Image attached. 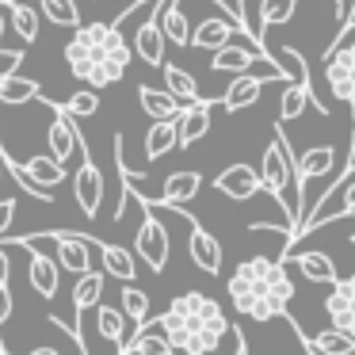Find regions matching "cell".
Masks as SVG:
<instances>
[{
  "mask_svg": "<svg viewBox=\"0 0 355 355\" xmlns=\"http://www.w3.org/2000/svg\"><path fill=\"white\" fill-rule=\"evenodd\" d=\"M123 317L130 324H138V329H141V321L149 317V294L141 291V286H134V283L123 286Z\"/></svg>",
  "mask_w": 355,
  "mask_h": 355,
  "instance_id": "obj_36",
  "label": "cell"
},
{
  "mask_svg": "<svg viewBox=\"0 0 355 355\" xmlns=\"http://www.w3.org/2000/svg\"><path fill=\"white\" fill-rule=\"evenodd\" d=\"M96 256H100L103 275L119 279V283H134V275H138V260H134L130 248L107 245V241H96Z\"/></svg>",
  "mask_w": 355,
  "mask_h": 355,
  "instance_id": "obj_20",
  "label": "cell"
},
{
  "mask_svg": "<svg viewBox=\"0 0 355 355\" xmlns=\"http://www.w3.org/2000/svg\"><path fill=\"white\" fill-rule=\"evenodd\" d=\"M214 191H222L225 199H233V202H248L263 191V184H260V172H256L252 164L237 161V164H230V168H222L214 176Z\"/></svg>",
  "mask_w": 355,
  "mask_h": 355,
  "instance_id": "obj_11",
  "label": "cell"
},
{
  "mask_svg": "<svg viewBox=\"0 0 355 355\" xmlns=\"http://www.w3.org/2000/svg\"><path fill=\"white\" fill-rule=\"evenodd\" d=\"M306 107H317L321 115H329V103L317 100V92L302 80H283V100H279V123H294L298 115H306Z\"/></svg>",
  "mask_w": 355,
  "mask_h": 355,
  "instance_id": "obj_17",
  "label": "cell"
},
{
  "mask_svg": "<svg viewBox=\"0 0 355 355\" xmlns=\"http://www.w3.org/2000/svg\"><path fill=\"white\" fill-rule=\"evenodd\" d=\"M184 222H187V230H191L187 233V252H191L195 268L207 271V275H218V271H222V245H218V237L202 230L191 214H184Z\"/></svg>",
  "mask_w": 355,
  "mask_h": 355,
  "instance_id": "obj_13",
  "label": "cell"
},
{
  "mask_svg": "<svg viewBox=\"0 0 355 355\" xmlns=\"http://www.w3.org/2000/svg\"><path fill=\"white\" fill-rule=\"evenodd\" d=\"M347 31H355V12H352V19H347ZM347 31H344V35H347Z\"/></svg>",
  "mask_w": 355,
  "mask_h": 355,
  "instance_id": "obj_45",
  "label": "cell"
},
{
  "mask_svg": "<svg viewBox=\"0 0 355 355\" xmlns=\"http://www.w3.org/2000/svg\"><path fill=\"white\" fill-rule=\"evenodd\" d=\"M39 4V12L50 19V24L58 27H69V31H77L85 19H80V8H77V0H35Z\"/></svg>",
  "mask_w": 355,
  "mask_h": 355,
  "instance_id": "obj_33",
  "label": "cell"
},
{
  "mask_svg": "<svg viewBox=\"0 0 355 355\" xmlns=\"http://www.w3.org/2000/svg\"><path fill=\"white\" fill-rule=\"evenodd\" d=\"M210 107H214L210 100H199V103L180 107V115L172 119V123H176V146L180 149H191L199 138H207V130H210Z\"/></svg>",
  "mask_w": 355,
  "mask_h": 355,
  "instance_id": "obj_15",
  "label": "cell"
},
{
  "mask_svg": "<svg viewBox=\"0 0 355 355\" xmlns=\"http://www.w3.org/2000/svg\"><path fill=\"white\" fill-rule=\"evenodd\" d=\"M19 168H24V176L31 180L35 187H42V191H54V187H62L65 176H69V172H65L50 153H35L31 161H24Z\"/></svg>",
  "mask_w": 355,
  "mask_h": 355,
  "instance_id": "obj_25",
  "label": "cell"
},
{
  "mask_svg": "<svg viewBox=\"0 0 355 355\" xmlns=\"http://www.w3.org/2000/svg\"><path fill=\"white\" fill-rule=\"evenodd\" d=\"M58 107H62L69 119H92L96 111H100V92H92V88H80V92H73L69 100L58 103Z\"/></svg>",
  "mask_w": 355,
  "mask_h": 355,
  "instance_id": "obj_37",
  "label": "cell"
},
{
  "mask_svg": "<svg viewBox=\"0 0 355 355\" xmlns=\"http://www.w3.org/2000/svg\"><path fill=\"white\" fill-rule=\"evenodd\" d=\"M260 184L263 191L271 195V199L283 202L286 218H291V230L298 225V207H302V195H298V180H294V153L291 146H286L283 130L275 126V138L268 141V149H263V161H260ZM294 237V233H291Z\"/></svg>",
  "mask_w": 355,
  "mask_h": 355,
  "instance_id": "obj_4",
  "label": "cell"
},
{
  "mask_svg": "<svg viewBox=\"0 0 355 355\" xmlns=\"http://www.w3.org/2000/svg\"><path fill=\"white\" fill-rule=\"evenodd\" d=\"M176 149V123H153L146 134V161H161Z\"/></svg>",
  "mask_w": 355,
  "mask_h": 355,
  "instance_id": "obj_35",
  "label": "cell"
},
{
  "mask_svg": "<svg viewBox=\"0 0 355 355\" xmlns=\"http://www.w3.org/2000/svg\"><path fill=\"white\" fill-rule=\"evenodd\" d=\"M268 80H271V77H252V73H241V77L233 80L230 88H225L222 107L230 111V115H237V111L252 107V103L260 100V92H263V85H268Z\"/></svg>",
  "mask_w": 355,
  "mask_h": 355,
  "instance_id": "obj_24",
  "label": "cell"
},
{
  "mask_svg": "<svg viewBox=\"0 0 355 355\" xmlns=\"http://www.w3.org/2000/svg\"><path fill=\"white\" fill-rule=\"evenodd\" d=\"M8 275H12V260H8V248L0 245V286L8 283Z\"/></svg>",
  "mask_w": 355,
  "mask_h": 355,
  "instance_id": "obj_41",
  "label": "cell"
},
{
  "mask_svg": "<svg viewBox=\"0 0 355 355\" xmlns=\"http://www.w3.org/2000/svg\"><path fill=\"white\" fill-rule=\"evenodd\" d=\"M0 180H4V164H0Z\"/></svg>",
  "mask_w": 355,
  "mask_h": 355,
  "instance_id": "obj_47",
  "label": "cell"
},
{
  "mask_svg": "<svg viewBox=\"0 0 355 355\" xmlns=\"http://www.w3.org/2000/svg\"><path fill=\"white\" fill-rule=\"evenodd\" d=\"M130 321L123 317V309H111V306H96V332H100L107 344H115L119 352H123L126 344H130Z\"/></svg>",
  "mask_w": 355,
  "mask_h": 355,
  "instance_id": "obj_30",
  "label": "cell"
},
{
  "mask_svg": "<svg viewBox=\"0 0 355 355\" xmlns=\"http://www.w3.org/2000/svg\"><path fill=\"white\" fill-rule=\"evenodd\" d=\"M294 332H298L302 344L309 347V355H355V340L347 336V332H340V329H324V332L306 336V329L294 321Z\"/></svg>",
  "mask_w": 355,
  "mask_h": 355,
  "instance_id": "obj_23",
  "label": "cell"
},
{
  "mask_svg": "<svg viewBox=\"0 0 355 355\" xmlns=\"http://www.w3.org/2000/svg\"><path fill=\"white\" fill-rule=\"evenodd\" d=\"M12 313H16V298H12L8 283H4V286H0V329L12 321Z\"/></svg>",
  "mask_w": 355,
  "mask_h": 355,
  "instance_id": "obj_40",
  "label": "cell"
},
{
  "mask_svg": "<svg viewBox=\"0 0 355 355\" xmlns=\"http://www.w3.org/2000/svg\"><path fill=\"white\" fill-rule=\"evenodd\" d=\"M19 65H24V50L0 46V80H4V77H16Z\"/></svg>",
  "mask_w": 355,
  "mask_h": 355,
  "instance_id": "obj_38",
  "label": "cell"
},
{
  "mask_svg": "<svg viewBox=\"0 0 355 355\" xmlns=\"http://www.w3.org/2000/svg\"><path fill=\"white\" fill-rule=\"evenodd\" d=\"M4 35H8V12H4V4H0V42H4Z\"/></svg>",
  "mask_w": 355,
  "mask_h": 355,
  "instance_id": "obj_42",
  "label": "cell"
},
{
  "mask_svg": "<svg viewBox=\"0 0 355 355\" xmlns=\"http://www.w3.org/2000/svg\"><path fill=\"white\" fill-rule=\"evenodd\" d=\"M230 302L241 317L248 321H275L286 317V306L294 298V283L286 275L283 260H271V256H248L237 263V271L230 275Z\"/></svg>",
  "mask_w": 355,
  "mask_h": 355,
  "instance_id": "obj_2",
  "label": "cell"
},
{
  "mask_svg": "<svg viewBox=\"0 0 355 355\" xmlns=\"http://www.w3.org/2000/svg\"><path fill=\"white\" fill-rule=\"evenodd\" d=\"M42 103H46L50 111H54V119H50L46 126V146H50V157H54L58 164H62L65 172H69V164L77 161L80 153H85V138H80L77 130V119H69L62 107H58V100H50V96H39Z\"/></svg>",
  "mask_w": 355,
  "mask_h": 355,
  "instance_id": "obj_6",
  "label": "cell"
},
{
  "mask_svg": "<svg viewBox=\"0 0 355 355\" xmlns=\"http://www.w3.org/2000/svg\"><path fill=\"white\" fill-rule=\"evenodd\" d=\"M286 260H294V268L302 271V275L309 279V283H324V286H332L336 283V263L329 260L324 252H294V256H286Z\"/></svg>",
  "mask_w": 355,
  "mask_h": 355,
  "instance_id": "obj_31",
  "label": "cell"
},
{
  "mask_svg": "<svg viewBox=\"0 0 355 355\" xmlns=\"http://www.w3.org/2000/svg\"><path fill=\"white\" fill-rule=\"evenodd\" d=\"M42 96V85L31 77H4L0 80V103H8V107H19V103H31Z\"/></svg>",
  "mask_w": 355,
  "mask_h": 355,
  "instance_id": "obj_32",
  "label": "cell"
},
{
  "mask_svg": "<svg viewBox=\"0 0 355 355\" xmlns=\"http://www.w3.org/2000/svg\"><path fill=\"white\" fill-rule=\"evenodd\" d=\"M324 85L336 100H344L355 115V42L347 46H332L324 54Z\"/></svg>",
  "mask_w": 355,
  "mask_h": 355,
  "instance_id": "obj_8",
  "label": "cell"
},
{
  "mask_svg": "<svg viewBox=\"0 0 355 355\" xmlns=\"http://www.w3.org/2000/svg\"><path fill=\"white\" fill-rule=\"evenodd\" d=\"M157 24H161V35L168 46H180L184 50L191 42V19H187V8L180 0H164L161 12H157Z\"/></svg>",
  "mask_w": 355,
  "mask_h": 355,
  "instance_id": "obj_19",
  "label": "cell"
},
{
  "mask_svg": "<svg viewBox=\"0 0 355 355\" xmlns=\"http://www.w3.org/2000/svg\"><path fill=\"white\" fill-rule=\"evenodd\" d=\"M103 283H107L103 271H85V275H77V286H73V309H77V317H85L88 309H96L103 302Z\"/></svg>",
  "mask_w": 355,
  "mask_h": 355,
  "instance_id": "obj_28",
  "label": "cell"
},
{
  "mask_svg": "<svg viewBox=\"0 0 355 355\" xmlns=\"http://www.w3.org/2000/svg\"><path fill=\"white\" fill-rule=\"evenodd\" d=\"M62 58L80 85L100 92L126 77L134 50L123 39V31H115V24H80L73 39L65 42Z\"/></svg>",
  "mask_w": 355,
  "mask_h": 355,
  "instance_id": "obj_1",
  "label": "cell"
},
{
  "mask_svg": "<svg viewBox=\"0 0 355 355\" xmlns=\"http://www.w3.org/2000/svg\"><path fill=\"white\" fill-rule=\"evenodd\" d=\"M324 313H329V329H340L355 340V275L336 279L332 291L324 294Z\"/></svg>",
  "mask_w": 355,
  "mask_h": 355,
  "instance_id": "obj_12",
  "label": "cell"
},
{
  "mask_svg": "<svg viewBox=\"0 0 355 355\" xmlns=\"http://www.w3.org/2000/svg\"><path fill=\"white\" fill-rule=\"evenodd\" d=\"M12 245H24V248H35V252H46L54 256V263L62 271H73V275H85V271H96L92 268V256H96V237L88 233H31V237H12Z\"/></svg>",
  "mask_w": 355,
  "mask_h": 355,
  "instance_id": "obj_5",
  "label": "cell"
},
{
  "mask_svg": "<svg viewBox=\"0 0 355 355\" xmlns=\"http://www.w3.org/2000/svg\"><path fill=\"white\" fill-rule=\"evenodd\" d=\"M294 12H298V0H260V31L256 35H268L271 27L291 24Z\"/></svg>",
  "mask_w": 355,
  "mask_h": 355,
  "instance_id": "obj_34",
  "label": "cell"
},
{
  "mask_svg": "<svg viewBox=\"0 0 355 355\" xmlns=\"http://www.w3.org/2000/svg\"><path fill=\"white\" fill-rule=\"evenodd\" d=\"M202 187V176L195 168H184V172H172L168 180H164L161 187V199H157V207H187V202L199 195ZM153 202V199H149Z\"/></svg>",
  "mask_w": 355,
  "mask_h": 355,
  "instance_id": "obj_21",
  "label": "cell"
},
{
  "mask_svg": "<svg viewBox=\"0 0 355 355\" xmlns=\"http://www.w3.org/2000/svg\"><path fill=\"white\" fill-rule=\"evenodd\" d=\"M230 355H248V344H245V336H237V344H233V352Z\"/></svg>",
  "mask_w": 355,
  "mask_h": 355,
  "instance_id": "obj_43",
  "label": "cell"
},
{
  "mask_svg": "<svg viewBox=\"0 0 355 355\" xmlns=\"http://www.w3.org/2000/svg\"><path fill=\"white\" fill-rule=\"evenodd\" d=\"M31 355H62V352H54V347H39V352H31Z\"/></svg>",
  "mask_w": 355,
  "mask_h": 355,
  "instance_id": "obj_44",
  "label": "cell"
},
{
  "mask_svg": "<svg viewBox=\"0 0 355 355\" xmlns=\"http://www.w3.org/2000/svg\"><path fill=\"white\" fill-rule=\"evenodd\" d=\"M164 0H157L153 8H149V16L138 24V31H134V42L130 50L141 58L146 65H153V69H164V50H168V42H164L161 35V24H157V12H161Z\"/></svg>",
  "mask_w": 355,
  "mask_h": 355,
  "instance_id": "obj_10",
  "label": "cell"
},
{
  "mask_svg": "<svg viewBox=\"0 0 355 355\" xmlns=\"http://www.w3.org/2000/svg\"><path fill=\"white\" fill-rule=\"evenodd\" d=\"M27 283H31V291L39 294L42 302H54L58 298V286H62V268L54 263V256L46 252H35V248H27Z\"/></svg>",
  "mask_w": 355,
  "mask_h": 355,
  "instance_id": "obj_14",
  "label": "cell"
},
{
  "mask_svg": "<svg viewBox=\"0 0 355 355\" xmlns=\"http://www.w3.org/2000/svg\"><path fill=\"white\" fill-rule=\"evenodd\" d=\"M336 172V149L332 146H313L302 157H294V180H298V195L306 191L309 180H324ZM302 210V207H298Z\"/></svg>",
  "mask_w": 355,
  "mask_h": 355,
  "instance_id": "obj_16",
  "label": "cell"
},
{
  "mask_svg": "<svg viewBox=\"0 0 355 355\" xmlns=\"http://www.w3.org/2000/svg\"><path fill=\"white\" fill-rule=\"evenodd\" d=\"M0 355H8V352H4V344H0Z\"/></svg>",
  "mask_w": 355,
  "mask_h": 355,
  "instance_id": "obj_48",
  "label": "cell"
},
{
  "mask_svg": "<svg viewBox=\"0 0 355 355\" xmlns=\"http://www.w3.org/2000/svg\"><path fill=\"white\" fill-rule=\"evenodd\" d=\"M138 103L153 123H172L180 115V107H184L176 96H168L164 88H153V85H138Z\"/></svg>",
  "mask_w": 355,
  "mask_h": 355,
  "instance_id": "obj_26",
  "label": "cell"
},
{
  "mask_svg": "<svg viewBox=\"0 0 355 355\" xmlns=\"http://www.w3.org/2000/svg\"><path fill=\"white\" fill-rule=\"evenodd\" d=\"M157 329L168 336V344L184 355H214L218 344L230 336L233 321H225L222 306L202 291H184L172 298V306L157 317Z\"/></svg>",
  "mask_w": 355,
  "mask_h": 355,
  "instance_id": "obj_3",
  "label": "cell"
},
{
  "mask_svg": "<svg viewBox=\"0 0 355 355\" xmlns=\"http://www.w3.org/2000/svg\"><path fill=\"white\" fill-rule=\"evenodd\" d=\"M12 222H16V199H0V241L8 237Z\"/></svg>",
  "mask_w": 355,
  "mask_h": 355,
  "instance_id": "obj_39",
  "label": "cell"
},
{
  "mask_svg": "<svg viewBox=\"0 0 355 355\" xmlns=\"http://www.w3.org/2000/svg\"><path fill=\"white\" fill-rule=\"evenodd\" d=\"M352 149H355V130H352Z\"/></svg>",
  "mask_w": 355,
  "mask_h": 355,
  "instance_id": "obj_46",
  "label": "cell"
},
{
  "mask_svg": "<svg viewBox=\"0 0 355 355\" xmlns=\"http://www.w3.org/2000/svg\"><path fill=\"white\" fill-rule=\"evenodd\" d=\"M164 92L168 96H176L180 103H199V100H207V96L199 92V80L191 77V73L184 69V65H168L164 62Z\"/></svg>",
  "mask_w": 355,
  "mask_h": 355,
  "instance_id": "obj_29",
  "label": "cell"
},
{
  "mask_svg": "<svg viewBox=\"0 0 355 355\" xmlns=\"http://www.w3.org/2000/svg\"><path fill=\"white\" fill-rule=\"evenodd\" d=\"M73 195H77V207L85 218L100 214V202H103V172L96 168L92 161V149L85 141V153H80V168L73 172Z\"/></svg>",
  "mask_w": 355,
  "mask_h": 355,
  "instance_id": "obj_9",
  "label": "cell"
},
{
  "mask_svg": "<svg viewBox=\"0 0 355 355\" xmlns=\"http://www.w3.org/2000/svg\"><path fill=\"white\" fill-rule=\"evenodd\" d=\"M256 62H268V54L256 46H248V42H241V46H233V42H225L222 50H214V58H210V69L214 73H248Z\"/></svg>",
  "mask_w": 355,
  "mask_h": 355,
  "instance_id": "obj_18",
  "label": "cell"
},
{
  "mask_svg": "<svg viewBox=\"0 0 355 355\" xmlns=\"http://www.w3.org/2000/svg\"><path fill=\"white\" fill-rule=\"evenodd\" d=\"M119 355H176V347L168 344V336H164L157 324H141Z\"/></svg>",
  "mask_w": 355,
  "mask_h": 355,
  "instance_id": "obj_27",
  "label": "cell"
},
{
  "mask_svg": "<svg viewBox=\"0 0 355 355\" xmlns=\"http://www.w3.org/2000/svg\"><path fill=\"white\" fill-rule=\"evenodd\" d=\"M141 225L138 233H134V252H138V260L149 263V271H164V263H168V230H164V222L157 218V210L149 207V202H141Z\"/></svg>",
  "mask_w": 355,
  "mask_h": 355,
  "instance_id": "obj_7",
  "label": "cell"
},
{
  "mask_svg": "<svg viewBox=\"0 0 355 355\" xmlns=\"http://www.w3.org/2000/svg\"><path fill=\"white\" fill-rule=\"evenodd\" d=\"M0 4H4V12H8V27L24 42H35L42 35V12H39V4H31V0H0Z\"/></svg>",
  "mask_w": 355,
  "mask_h": 355,
  "instance_id": "obj_22",
  "label": "cell"
},
{
  "mask_svg": "<svg viewBox=\"0 0 355 355\" xmlns=\"http://www.w3.org/2000/svg\"><path fill=\"white\" fill-rule=\"evenodd\" d=\"M352 245H355V233H352Z\"/></svg>",
  "mask_w": 355,
  "mask_h": 355,
  "instance_id": "obj_49",
  "label": "cell"
}]
</instances>
